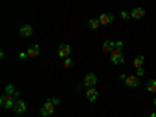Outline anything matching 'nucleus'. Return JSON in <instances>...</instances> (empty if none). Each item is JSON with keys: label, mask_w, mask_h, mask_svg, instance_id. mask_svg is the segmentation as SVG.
I'll return each mask as SVG.
<instances>
[{"label": "nucleus", "mask_w": 156, "mask_h": 117, "mask_svg": "<svg viewBox=\"0 0 156 117\" xmlns=\"http://www.w3.org/2000/svg\"><path fill=\"white\" fill-rule=\"evenodd\" d=\"M114 47H115V42L105 41V42H103V47H101V51H103V53H111V51L114 50Z\"/></svg>", "instance_id": "nucleus-12"}, {"label": "nucleus", "mask_w": 156, "mask_h": 117, "mask_svg": "<svg viewBox=\"0 0 156 117\" xmlns=\"http://www.w3.org/2000/svg\"><path fill=\"white\" fill-rule=\"evenodd\" d=\"M19 33H20V36H23V37H28V36L33 34V27H31L30 23H25V25H22V27H20Z\"/></svg>", "instance_id": "nucleus-8"}, {"label": "nucleus", "mask_w": 156, "mask_h": 117, "mask_svg": "<svg viewBox=\"0 0 156 117\" xmlns=\"http://www.w3.org/2000/svg\"><path fill=\"white\" fill-rule=\"evenodd\" d=\"M120 17L123 19V20H128V19H131V12H128V11H120Z\"/></svg>", "instance_id": "nucleus-18"}, {"label": "nucleus", "mask_w": 156, "mask_h": 117, "mask_svg": "<svg viewBox=\"0 0 156 117\" xmlns=\"http://www.w3.org/2000/svg\"><path fill=\"white\" fill-rule=\"evenodd\" d=\"M109 56H111V62H112V64H122V62L125 61L120 47H114V50L109 53Z\"/></svg>", "instance_id": "nucleus-1"}, {"label": "nucleus", "mask_w": 156, "mask_h": 117, "mask_svg": "<svg viewBox=\"0 0 156 117\" xmlns=\"http://www.w3.org/2000/svg\"><path fill=\"white\" fill-rule=\"evenodd\" d=\"M98 20H100V25H109L114 20V16L112 14H108V12H103V14H100Z\"/></svg>", "instance_id": "nucleus-9"}, {"label": "nucleus", "mask_w": 156, "mask_h": 117, "mask_svg": "<svg viewBox=\"0 0 156 117\" xmlns=\"http://www.w3.org/2000/svg\"><path fill=\"white\" fill-rule=\"evenodd\" d=\"M39 45H33V47H30L28 50H27V55H28V59H34V58H37L39 56Z\"/></svg>", "instance_id": "nucleus-11"}, {"label": "nucleus", "mask_w": 156, "mask_h": 117, "mask_svg": "<svg viewBox=\"0 0 156 117\" xmlns=\"http://www.w3.org/2000/svg\"><path fill=\"white\" fill-rule=\"evenodd\" d=\"M153 103H154V106H156V98H154V100H153Z\"/></svg>", "instance_id": "nucleus-24"}, {"label": "nucleus", "mask_w": 156, "mask_h": 117, "mask_svg": "<svg viewBox=\"0 0 156 117\" xmlns=\"http://www.w3.org/2000/svg\"><path fill=\"white\" fill-rule=\"evenodd\" d=\"M55 106L56 105H53L48 98H47V101L44 103V106L41 108V115H44V117H47V115H51L55 112Z\"/></svg>", "instance_id": "nucleus-3"}, {"label": "nucleus", "mask_w": 156, "mask_h": 117, "mask_svg": "<svg viewBox=\"0 0 156 117\" xmlns=\"http://www.w3.org/2000/svg\"><path fill=\"white\" fill-rule=\"evenodd\" d=\"M12 109H14L16 114H23L25 111H27V103H25L22 98H17L14 101V106H12Z\"/></svg>", "instance_id": "nucleus-4"}, {"label": "nucleus", "mask_w": 156, "mask_h": 117, "mask_svg": "<svg viewBox=\"0 0 156 117\" xmlns=\"http://www.w3.org/2000/svg\"><path fill=\"white\" fill-rule=\"evenodd\" d=\"M17 92V90L14 89V86L12 84H6V87H5V94H9V95H14Z\"/></svg>", "instance_id": "nucleus-17"}, {"label": "nucleus", "mask_w": 156, "mask_h": 117, "mask_svg": "<svg viewBox=\"0 0 156 117\" xmlns=\"http://www.w3.org/2000/svg\"><path fill=\"white\" fill-rule=\"evenodd\" d=\"M87 25H89L90 30H97V28L100 27V20H98V19H90V20L87 22Z\"/></svg>", "instance_id": "nucleus-16"}, {"label": "nucleus", "mask_w": 156, "mask_h": 117, "mask_svg": "<svg viewBox=\"0 0 156 117\" xmlns=\"http://www.w3.org/2000/svg\"><path fill=\"white\" fill-rule=\"evenodd\" d=\"M147 90L150 94H156V80H148L147 81Z\"/></svg>", "instance_id": "nucleus-15"}, {"label": "nucleus", "mask_w": 156, "mask_h": 117, "mask_svg": "<svg viewBox=\"0 0 156 117\" xmlns=\"http://www.w3.org/2000/svg\"><path fill=\"white\" fill-rule=\"evenodd\" d=\"M70 51H72V47L69 44H62L58 48V55H59V58H69Z\"/></svg>", "instance_id": "nucleus-6"}, {"label": "nucleus", "mask_w": 156, "mask_h": 117, "mask_svg": "<svg viewBox=\"0 0 156 117\" xmlns=\"http://www.w3.org/2000/svg\"><path fill=\"white\" fill-rule=\"evenodd\" d=\"M19 58H20L22 61L28 59V55H27V51H20V53H19Z\"/></svg>", "instance_id": "nucleus-20"}, {"label": "nucleus", "mask_w": 156, "mask_h": 117, "mask_svg": "<svg viewBox=\"0 0 156 117\" xmlns=\"http://www.w3.org/2000/svg\"><path fill=\"white\" fill-rule=\"evenodd\" d=\"M97 84V75L92 73V72H89L84 75V86L86 87H94Z\"/></svg>", "instance_id": "nucleus-5"}, {"label": "nucleus", "mask_w": 156, "mask_h": 117, "mask_svg": "<svg viewBox=\"0 0 156 117\" xmlns=\"http://www.w3.org/2000/svg\"><path fill=\"white\" fill-rule=\"evenodd\" d=\"M86 97H87L89 101H95L97 97H98V90H97L95 87H87V90H86Z\"/></svg>", "instance_id": "nucleus-10"}, {"label": "nucleus", "mask_w": 156, "mask_h": 117, "mask_svg": "<svg viewBox=\"0 0 156 117\" xmlns=\"http://www.w3.org/2000/svg\"><path fill=\"white\" fill-rule=\"evenodd\" d=\"M150 117H156V112H151V115Z\"/></svg>", "instance_id": "nucleus-23"}, {"label": "nucleus", "mask_w": 156, "mask_h": 117, "mask_svg": "<svg viewBox=\"0 0 156 117\" xmlns=\"http://www.w3.org/2000/svg\"><path fill=\"white\" fill-rule=\"evenodd\" d=\"M144 61H145V58L142 56V55L136 56V58H134V61H133V66H134V69H140L142 66H144Z\"/></svg>", "instance_id": "nucleus-14"}, {"label": "nucleus", "mask_w": 156, "mask_h": 117, "mask_svg": "<svg viewBox=\"0 0 156 117\" xmlns=\"http://www.w3.org/2000/svg\"><path fill=\"white\" fill-rule=\"evenodd\" d=\"M14 101H16V97L14 95H9V94H3L2 97H0V105H2L3 108L9 109L14 106Z\"/></svg>", "instance_id": "nucleus-2"}, {"label": "nucleus", "mask_w": 156, "mask_h": 117, "mask_svg": "<svg viewBox=\"0 0 156 117\" xmlns=\"http://www.w3.org/2000/svg\"><path fill=\"white\" fill-rule=\"evenodd\" d=\"M145 16V9L144 8H134L133 11H131V17L133 19H142V17H144Z\"/></svg>", "instance_id": "nucleus-13"}, {"label": "nucleus", "mask_w": 156, "mask_h": 117, "mask_svg": "<svg viewBox=\"0 0 156 117\" xmlns=\"http://www.w3.org/2000/svg\"><path fill=\"white\" fill-rule=\"evenodd\" d=\"M125 84H126L128 87H137V86L140 84L139 76H137V75H129V76H126V78H125Z\"/></svg>", "instance_id": "nucleus-7"}, {"label": "nucleus", "mask_w": 156, "mask_h": 117, "mask_svg": "<svg viewBox=\"0 0 156 117\" xmlns=\"http://www.w3.org/2000/svg\"><path fill=\"white\" fill-rule=\"evenodd\" d=\"M48 100H50L51 103H53V105H59V103H61V100H59V98H56V97H50Z\"/></svg>", "instance_id": "nucleus-21"}, {"label": "nucleus", "mask_w": 156, "mask_h": 117, "mask_svg": "<svg viewBox=\"0 0 156 117\" xmlns=\"http://www.w3.org/2000/svg\"><path fill=\"white\" fill-rule=\"evenodd\" d=\"M144 72H145V70H144V67L136 69V75H137V76H142V75H144Z\"/></svg>", "instance_id": "nucleus-22"}, {"label": "nucleus", "mask_w": 156, "mask_h": 117, "mask_svg": "<svg viewBox=\"0 0 156 117\" xmlns=\"http://www.w3.org/2000/svg\"><path fill=\"white\" fill-rule=\"evenodd\" d=\"M72 66H73V61H72L70 58H64V67L69 69V67H72Z\"/></svg>", "instance_id": "nucleus-19"}]
</instances>
